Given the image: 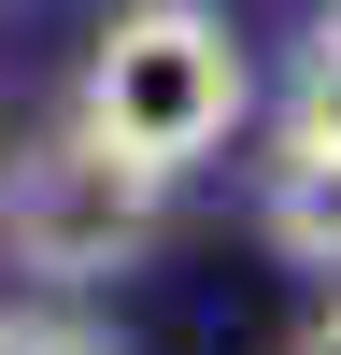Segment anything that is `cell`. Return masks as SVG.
<instances>
[{
	"mask_svg": "<svg viewBox=\"0 0 341 355\" xmlns=\"http://www.w3.org/2000/svg\"><path fill=\"white\" fill-rule=\"evenodd\" d=\"M284 128H299V142H341V15L313 28V57H299V100H284Z\"/></svg>",
	"mask_w": 341,
	"mask_h": 355,
	"instance_id": "cell-4",
	"label": "cell"
},
{
	"mask_svg": "<svg viewBox=\"0 0 341 355\" xmlns=\"http://www.w3.org/2000/svg\"><path fill=\"white\" fill-rule=\"evenodd\" d=\"M299 355H341V299H327V313H313V327H299Z\"/></svg>",
	"mask_w": 341,
	"mask_h": 355,
	"instance_id": "cell-6",
	"label": "cell"
},
{
	"mask_svg": "<svg viewBox=\"0 0 341 355\" xmlns=\"http://www.w3.org/2000/svg\"><path fill=\"white\" fill-rule=\"evenodd\" d=\"M242 43H227V15H199V0H128V15L100 28V57H85V142H114L128 171H157V185H185L199 157H213L227 128H242Z\"/></svg>",
	"mask_w": 341,
	"mask_h": 355,
	"instance_id": "cell-1",
	"label": "cell"
},
{
	"mask_svg": "<svg viewBox=\"0 0 341 355\" xmlns=\"http://www.w3.org/2000/svg\"><path fill=\"white\" fill-rule=\"evenodd\" d=\"M327 15H341V0H327Z\"/></svg>",
	"mask_w": 341,
	"mask_h": 355,
	"instance_id": "cell-7",
	"label": "cell"
},
{
	"mask_svg": "<svg viewBox=\"0 0 341 355\" xmlns=\"http://www.w3.org/2000/svg\"><path fill=\"white\" fill-rule=\"evenodd\" d=\"M256 214H270V242L299 256V270H341V142H299V128H284Z\"/></svg>",
	"mask_w": 341,
	"mask_h": 355,
	"instance_id": "cell-3",
	"label": "cell"
},
{
	"mask_svg": "<svg viewBox=\"0 0 341 355\" xmlns=\"http://www.w3.org/2000/svg\"><path fill=\"white\" fill-rule=\"evenodd\" d=\"M157 199H170L157 171H128L85 128H57V142H28V157L0 171V256L43 270V284H100V270H128V256L157 242Z\"/></svg>",
	"mask_w": 341,
	"mask_h": 355,
	"instance_id": "cell-2",
	"label": "cell"
},
{
	"mask_svg": "<svg viewBox=\"0 0 341 355\" xmlns=\"http://www.w3.org/2000/svg\"><path fill=\"white\" fill-rule=\"evenodd\" d=\"M0 355H128V341L85 327V313H28V327H0Z\"/></svg>",
	"mask_w": 341,
	"mask_h": 355,
	"instance_id": "cell-5",
	"label": "cell"
}]
</instances>
